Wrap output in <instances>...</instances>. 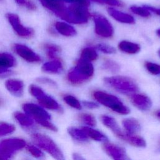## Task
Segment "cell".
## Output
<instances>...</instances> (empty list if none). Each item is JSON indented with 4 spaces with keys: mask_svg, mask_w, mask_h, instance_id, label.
<instances>
[{
    "mask_svg": "<svg viewBox=\"0 0 160 160\" xmlns=\"http://www.w3.org/2000/svg\"><path fill=\"white\" fill-rule=\"evenodd\" d=\"M25 112L34 119L42 126L53 131H57V128L50 121L49 114L41 106L34 103H26L22 105Z\"/></svg>",
    "mask_w": 160,
    "mask_h": 160,
    "instance_id": "cell-1",
    "label": "cell"
},
{
    "mask_svg": "<svg viewBox=\"0 0 160 160\" xmlns=\"http://www.w3.org/2000/svg\"><path fill=\"white\" fill-rule=\"evenodd\" d=\"M91 14L89 6L81 3H70L63 20L69 23L82 24L88 22Z\"/></svg>",
    "mask_w": 160,
    "mask_h": 160,
    "instance_id": "cell-2",
    "label": "cell"
},
{
    "mask_svg": "<svg viewBox=\"0 0 160 160\" xmlns=\"http://www.w3.org/2000/svg\"><path fill=\"white\" fill-rule=\"evenodd\" d=\"M93 96L99 103L118 113L128 114L130 112L129 109L114 95L103 91H96L93 92Z\"/></svg>",
    "mask_w": 160,
    "mask_h": 160,
    "instance_id": "cell-3",
    "label": "cell"
},
{
    "mask_svg": "<svg viewBox=\"0 0 160 160\" xmlns=\"http://www.w3.org/2000/svg\"><path fill=\"white\" fill-rule=\"evenodd\" d=\"M104 81L107 86L122 93L135 92L139 89L137 84L132 79L126 76L106 77L104 79Z\"/></svg>",
    "mask_w": 160,
    "mask_h": 160,
    "instance_id": "cell-4",
    "label": "cell"
},
{
    "mask_svg": "<svg viewBox=\"0 0 160 160\" xmlns=\"http://www.w3.org/2000/svg\"><path fill=\"white\" fill-rule=\"evenodd\" d=\"M31 138L35 144L48 152L54 158L59 160L64 159L61 149L49 136L41 133H34L32 134Z\"/></svg>",
    "mask_w": 160,
    "mask_h": 160,
    "instance_id": "cell-5",
    "label": "cell"
},
{
    "mask_svg": "<svg viewBox=\"0 0 160 160\" xmlns=\"http://www.w3.org/2000/svg\"><path fill=\"white\" fill-rule=\"evenodd\" d=\"M26 146V142L19 138H9L0 141V155L5 159L11 158Z\"/></svg>",
    "mask_w": 160,
    "mask_h": 160,
    "instance_id": "cell-6",
    "label": "cell"
},
{
    "mask_svg": "<svg viewBox=\"0 0 160 160\" xmlns=\"http://www.w3.org/2000/svg\"><path fill=\"white\" fill-rule=\"evenodd\" d=\"M94 31L96 34L102 38H110L114 32L113 27L109 20L103 15L94 13L92 15Z\"/></svg>",
    "mask_w": 160,
    "mask_h": 160,
    "instance_id": "cell-7",
    "label": "cell"
},
{
    "mask_svg": "<svg viewBox=\"0 0 160 160\" xmlns=\"http://www.w3.org/2000/svg\"><path fill=\"white\" fill-rule=\"evenodd\" d=\"M6 17L18 35L23 38H30L34 34V30L28 27L23 26L19 17L14 13H7Z\"/></svg>",
    "mask_w": 160,
    "mask_h": 160,
    "instance_id": "cell-8",
    "label": "cell"
},
{
    "mask_svg": "<svg viewBox=\"0 0 160 160\" xmlns=\"http://www.w3.org/2000/svg\"><path fill=\"white\" fill-rule=\"evenodd\" d=\"M46 9L64 19L68 10V6L63 0H39Z\"/></svg>",
    "mask_w": 160,
    "mask_h": 160,
    "instance_id": "cell-9",
    "label": "cell"
},
{
    "mask_svg": "<svg viewBox=\"0 0 160 160\" xmlns=\"http://www.w3.org/2000/svg\"><path fill=\"white\" fill-rule=\"evenodd\" d=\"M14 49L16 54L28 62H36L41 61V57L26 45L16 44Z\"/></svg>",
    "mask_w": 160,
    "mask_h": 160,
    "instance_id": "cell-10",
    "label": "cell"
},
{
    "mask_svg": "<svg viewBox=\"0 0 160 160\" xmlns=\"http://www.w3.org/2000/svg\"><path fill=\"white\" fill-rule=\"evenodd\" d=\"M103 148L106 153L114 159L125 160L129 159L125 149L122 147L108 142L104 144Z\"/></svg>",
    "mask_w": 160,
    "mask_h": 160,
    "instance_id": "cell-11",
    "label": "cell"
},
{
    "mask_svg": "<svg viewBox=\"0 0 160 160\" xmlns=\"http://www.w3.org/2000/svg\"><path fill=\"white\" fill-rule=\"evenodd\" d=\"M74 69L86 81L93 76L94 71V67L91 62L83 60L81 58L78 61Z\"/></svg>",
    "mask_w": 160,
    "mask_h": 160,
    "instance_id": "cell-12",
    "label": "cell"
},
{
    "mask_svg": "<svg viewBox=\"0 0 160 160\" xmlns=\"http://www.w3.org/2000/svg\"><path fill=\"white\" fill-rule=\"evenodd\" d=\"M107 11L112 18H114L118 22L125 24L135 23V19L132 16L129 14L122 12L118 9H116L114 7L108 8Z\"/></svg>",
    "mask_w": 160,
    "mask_h": 160,
    "instance_id": "cell-13",
    "label": "cell"
},
{
    "mask_svg": "<svg viewBox=\"0 0 160 160\" xmlns=\"http://www.w3.org/2000/svg\"><path fill=\"white\" fill-rule=\"evenodd\" d=\"M41 106L49 109L62 112V109L58 102L44 92L36 98Z\"/></svg>",
    "mask_w": 160,
    "mask_h": 160,
    "instance_id": "cell-14",
    "label": "cell"
},
{
    "mask_svg": "<svg viewBox=\"0 0 160 160\" xmlns=\"http://www.w3.org/2000/svg\"><path fill=\"white\" fill-rule=\"evenodd\" d=\"M131 99L133 104L142 111H148L152 106L151 100L148 96L144 94H132Z\"/></svg>",
    "mask_w": 160,
    "mask_h": 160,
    "instance_id": "cell-15",
    "label": "cell"
},
{
    "mask_svg": "<svg viewBox=\"0 0 160 160\" xmlns=\"http://www.w3.org/2000/svg\"><path fill=\"white\" fill-rule=\"evenodd\" d=\"M8 90L16 96H21L24 91V84L22 81L18 79H9L5 82Z\"/></svg>",
    "mask_w": 160,
    "mask_h": 160,
    "instance_id": "cell-16",
    "label": "cell"
},
{
    "mask_svg": "<svg viewBox=\"0 0 160 160\" xmlns=\"http://www.w3.org/2000/svg\"><path fill=\"white\" fill-rule=\"evenodd\" d=\"M101 120L105 126L109 128L116 136L121 139L124 132L120 128L118 124L113 118L109 116L103 115L101 117Z\"/></svg>",
    "mask_w": 160,
    "mask_h": 160,
    "instance_id": "cell-17",
    "label": "cell"
},
{
    "mask_svg": "<svg viewBox=\"0 0 160 160\" xmlns=\"http://www.w3.org/2000/svg\"><path fill=\"white\" fill-rule=\"evenodd\" d=\"M54 27L59 34L64 36H73L77 33L73 26L65 22L57 21L54 24Z\"/></svg>",
    "mask_w": 160,
    "mask_h": 160,
    "instance_id": "cell-18",
    "label": "cell"
},
{
    "mask_svg": "<svg viewBox=\"0 0 160 160\" xmlns=\"http://www.w3.org/2000/svg\"><path fill=\"white\" fill-rule=\"evenodd\" d=\"M122 125L127 132L131 134H135L141 130V125L139 121L133 118H127L123 120Z\"/></svg>",
    "mask_w": 160,
    "mask_h": 160,
    "instance_id": "cell-19",
    "label": "cell"
},
{
    "mask_svg": "<svg viewBox=\"0 0 160 160\" xmlns=\"http://www.w3.org/2000/svg\"><path fill=\"white\" fill-rule=\"evenodd\" d=\"M121 139L136 147L143 148L146 146V142L142 138L135 136L134 134H129L127 132L123 133Z\"/></svg>",
    "mask_w": 160,
    "mask_h": 160,
    "instance_id": "cell-20",
    "label": "cell"
},
{
    "mask_svg": "<svg viewBox=\"0 0 160 160\" xmlns=\"http://www.w3.org/2000/svg\"><path fill=\"white\" fill-rule=\"evenodd\" d=\"M42 69L48 72L60 73L63 69V66L60 60L54 59L44 63L42 66Z\"/></svg>",
    "mask_w": 160,
    "mask_h": 160,
    "instance_id": "cell-21",
    "label": "cell"
},
{
    "mask_svg": "<svg viewBox=\"0 0 160 160\" xmlns=\"http://www.w3.org/2000/svg\"><path fill=\"white\" fill-rule=\"evenodd\" d=\"M119 49L128 54H136L140 51V46L136 43L127 41H122L118 45Z\"/></svg>",
    "mask_w": 160,
    "mask_h": 160,
    "instance_id": "cell-22",
    "label": "cell"
},
{
    "mask_svg": "<svg viewBox=\"0 0 160 160\" xmlns=\"http://www.w3.org/2000/svg\"><path fill=\"white\" fill-rule=\"evenodd\" d=\"M84 130V131L86 133L88 137L90 138L94 139V141H101V142H106L108 141L107 137L103 134L100 131L94 129L92 128H91L89 127L84 126L81 128Z\"/></svg>",
    "mask_w": 160,
    "mask_h": 160,
    "instance_id": "cell-23",
    "label": "cell"
},
{
    "mask_svg": "<svg viewBox=\"0 0 160 160\" xmlns=\"http://www.w3.org/2000/svg\"><path fill=\"white\" fill-rule=\"evenodd\" d=\"M69 135L76 141L79 142H86L88 141V136L82 129H78L74 127H70L68 129Z\"/></svg>",
    "mask_w": 160,
    "mask_h": 160,
    "instance_id": "cell-24",
    "label": "cell"
},
{
    "mask_svg": "<svg viewBox=\"0 0 160 160\" xmlns=\"http://www.w3.org/2000/svg\"><path fill=\"white\" fill-rule=\"evenodd\" d=\"M14 116L18 122L22 127L27 128H31L34 125V121L26 113L24 114L21 112H16Z\"/></svg>",
    "mask_w": 160,
    "mask_h": 160,
    "instance_id": "cell-25",
    "label": "cell"
},
{
    "mask_svg": "<svg viewBox=\"0 0 160 160\" xmlns=\"http://www.w3.org/2000/svg\"><path fill=\"white\" fill-rule=\"evenodd\" d=\"M16 64L15 58L7 52L0 53V68H9Z\"/></svg>",
    "mask_w": 160,
    "mask_h": 160,
    "instance_id": "cell-26",
    "label": "cell"
},
{
    "mask_svg": "<svg viewBox=\"0 0 160 160\" xmlns=\"http://www.w3.org/2000/svg\"><path fill=\"white\" fill-rule=\"evenodd\" d=\"M98 57L96 50L92 48H86L82 50L81 53V59L89 62L96 60Z\"/></svg>",
    "mask_w": 160,
    "mask_h": 160,
    "instance_id": "cell-27",
    "label": "cell"
},
{
    "mask_svg": "<svg viewBox=\"0 0 160 160\" xmlns=\"http://www.w3.org/2000/svg\"><path fill=\"white\" fill-rule=\"evenodd\" d=\"M130 10L134 14L142 18H149L151 16V12L144 6H140L137 5H132L130 7Z\"/></svg>",
    "mask_w": 160,
    "mask_h": 160,
    "instance_id": "cell-28",
    "label": "cell"
},
{
    "mask_svg": "<svg viewBox=\"0 0 160 160\" xmlns=\"http://www.w3.org/2000/svg\"><path fill=\"white\" fill-rule=\"evenodd\" d=\"M44 49L48 56L51 59L55 58L61 51L60 47L53 44H46L44 45Z\"/></svg>",
    "mask_w": 160,
    "mask_h": 160,
    "instance_id": "cell-29",
    "label": "cell"
},
{
    "mask_svg": "<svg viewBox=\"0 0 160 160\" xmlns=\"http://www.w3.org/2000/svg\"><path fill=\"white\" fill-rule=\"evenodd\" d=\"M103 69L113 73L118 72L120 70L119 65L111 59H106L102 63Z\"/></svg>",
    "mask_w": 160,
    "mask_h": 160,
    "instance_id": "cell-30",
    "label": "cell"
},
{
    "mask_svg": "<svg viewBox=\"0 0 160 160\" xmlns=\"http://www.w3.org/2000/svg\"><path fill=\"white\" fill-rule=\"evenodd\" d=\"M63 99L66 104L72 108L77 109H81V104L77 98L72 95H66L63 97Z\"/></svg>",
    "mask_w": 160,
    "mask_h": 160,
    "instance_id": "cell-31",
    "label": "cell"
},
{
    "mask_svg": "<svg viewBox=\"0 0 160 160\" xmlns=\"http://www.w3.org/2000/svg\"><path fill=\"white\" fill-rule=\"evenodd\" d=\"M15 126L13 124L4 122H0V137L11 134L15 131Z\"/></svg>",
    "mask_w": 160,
    "mask_h": 160,
    "instance_id": "cell-32",
    "label": "cell"
},
{
    "mask_svg": "<svg viewBox=\"0 0 160 160\" xmlns=\"http://www.w3.org/2000/svg\"><path fill=\"white\" fill-rule=\"evenodd\" d=\"M79 119L83 123L90 126H94L96 124V121L94 116L88 113L81 114L79 116Z\"/></svg>",
    "mask_w": 160,
    "mask_h": 160,
    "instance_id": "cell-33",
    "label": "cell"
},
{
    "mask_svg": "<svg viewBox=\"0 0 160 160\" xmlns=\"http://www.w3.org/2000/svg\"><path fill=\"white\" fill-rule=\"evenodd\" d=\"M99 4H104L110 7H122L124 4L121 0H91Z\"/></svg>",
    "mask_w": 160,
    "mask_h": 160,
    "instance_id": "cell-34",
    "label": "cell"
},
{
    "mask_svg": "<svg viewBox=\"0 0 160 160\" xmlns=\"http://www.w3.org/2000/svg\"><path fill=\"white\" fill-rule=\"evenodd\" d=\"M144 66L146 69L152 74L159 75L160 74V65L151 62H146Z\"/></svg>",
    "mask_w": 160,
    "mask_h": 160,
    "instance_id": "cell-35",
    "label": "cell"
},
{
    "mask_svg": "<svg viewBox=\"0 0 160 160\" xmlns=\"http://www.w3.org/2000/svg\"><path fill=\"white\" fill-rule=\"evenodd\" d=\"M26 149L35 158H41L44 156L43 152L34 145H27Z\"/></svg>",
    "mask_w": 160,
    "mask_h": 160,
    "instance_id": "cell-36",
    "label": "cell"
},
{
    "mask_svg": "<svg viewBox=\"0 0 160 160\" xmlns=\"http://www.w3.org/2000/svg\"><path fill=\"white\" fill-rule=\"evenodd\" d=\"M96 48L106 54H114L116 52V49L109 45L106 44H99L97 45Z\"/></svg>",
    "mask_w": 160,
    "mask_h": 160,
    "instance_id": "cell-37",
    "label": "cell"
},
{
    "mask_svg": "<svg viewBox=\"0 0 160 160\" xmlns=\"http://www.w3.org/2000/svg\"><path fill=\"white\" fill-rule=\"evenodd\" d=\"M16 1L19 5L23 6L29 10H34L36 9L35 4L29 0H16Z\"/></svg>",
    "mask_w": 160,
    "mask_h": 160,
    "instance_id": "cell-38",
    "label": "cell"
},
{
    "mask_svg": "<svg viewBox=\"0 0 160 160\" xmlns=\"http://www.w3.org/2000/svg\"><path fill=\"white\" fill-rule=\"evenodd\" d=\"M38 81H39V82L41 83H44V84H48L49 85H52V86H56V84L54 81H53L52 80L47 78H39L37 79Z\"/></svg>",
    "mask_w": 160,
    "mask_h": 160,
    "instance_id": "cell-39",
    "label": "cell"
},
{
    "mask_svg": "<svg viewBox=\"0 0 160 160\" xmlns=\"http://www.w3.org/2000/svg\"><path fill=\"white\" fill-rule=\"evenodd\" d=\"M64 2H67V3H75V2H77V3H81V4H85V5H87V6H89L90 5V1L89 0H63Z\"/></svg>",
    "mask_w": 160,
    "mask_h": 160,
    "instance_id": "cell-40",
    "label": "cell"
},
{
    "mask_svg": "<svg viewBox=\"0 0 160 160\" xmlns=\"http://www.w3.org/2000/svg\"><path fill=\"white\" fill-rule=\"evenodd\" d=\"M83 105L88 108L90 109H94V108H99V105L98 104H96V102H92V101H83L82 102Z\"/></svg>",
    "mask_w": 160,
    "mask_h": 160,
    "instance_id": "cell-41",
    "label": "cell"
},
{
    "mask_svg": "<svg viewBox=\"0 0 160 160\" xmlns=\"http://www.w3.org/2000/svg\"><path fill=\"white\" fill-rule=\"evenodd\" d=\"M144 6L148 9L151 12H153L158 16H160V8H158L154 6H149V5H144Z\"/></svg>",
    "mask_w": 160,
    "mask_h": 160,
    "instance_id": "cell-42",
    "label": "cell"
},
{
    "mask_svg": "<svg viewBox=\"0 0 160 160\" xmlns=\"http://www.w3.org/2000/svg\"><path fill=\"white\" fill-rule=\"evenodd\" d=\"M73 159H76V160H82V159H84V158L82 156H81V155H79V154H77V153H74L73 154Z\"/></svg>",
    "mask_w": 160,
    "mask_h": 160,
    "instance_id": "cell-43",
    "label": "cell"
},
{
    "mask_svg": "<svg viewBox=\"0 0 160 160\" xmlns=\"http://www.w3.org/2000/svg\"><path fill=\"white\" fill-rule=\"evenodd\" d=\"M156 33H157V34L160 37V28L158 29L156 31Z\"/></svg>",
    "mask_w": 160,
    "mask_h": 160,
    "instance_id": "cell-44",
    "label": "cell"
},
{
    "mask_svg": "<svg viewBox=\"0 0 160 160\" xmlns=\"http://www.w3.org/2000/svg\"><path fill=\"white\" fill-rule=\"evenodd\" d=\"M157 116L160 118V111H159L157 112Z\"/></svg>",
    "mask_w": 160,
    "mask_h": 160,
    "instance_id": "cell-45",
    "label": "cell"
},
{
    "mask_svg": "<svg viewBox=\"0 0 160 160\" xmlns=\"http://www.w3.org/2000/svg\"><path fill=\"white\" fill-rule=\"evenodd\" d=\"M158 54H159V56H160V49H159V51H158Z\"/></svg>",
    "mask_w": 160,
    "mask_h": 160,
    "instance_id": "cell-46",
    "label": "cell"
},
{
    "mask_svg": "<svg viewBox=\"0 0 160 160\" xmlns=\"http://www.w3.org/2000/svg\"><path fill=\"white\" fill-rule=\"evenodd\" d=\"M1 156H0V159H1Z\"/></svg>",
    "mask_w": 160,
    "mask_h": 160,
    "instance_id": "cell-47",
    "label": "cell"
},
{
    "mask_svg": "<svg viewBox=\"0 0 160 160\" xmlns=\"http://www.w3.org/2000/svg\"></svg>",
    "mask_w": 160,
    "mask_h": 160,
    "instance_id": "cell-48",
    "label": "cell"
}]
</instances>
